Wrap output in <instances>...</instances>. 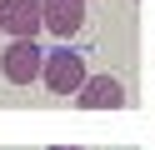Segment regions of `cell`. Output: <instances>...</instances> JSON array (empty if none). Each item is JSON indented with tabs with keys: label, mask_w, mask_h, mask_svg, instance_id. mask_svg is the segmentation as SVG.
I'll return each instance as SVG.
<instances>
[{
	"label": "cell",
	"mask_w": 155,
	"mask_h": 150,
	"mask_svg": "<svg viewBox=\"0 0 155 150\" xmlns=\"http://www.w3.org/2000/svg\"><path fill=\"white\" fill-rule=\"evenodd\" d=\"M75 105L80 110H120L125 105V85L115 75H90L80 90H75Z\"/></svg>",
	"instance_id": "4"
},
{
	"label": "cell",
	"mask_w": 155,
	"mask_h": 150,
	"mask_svg": "<svg viewBox=\"0 0 155 150\" xmlns=\"http://www.w3.org/2000/svg\"><path fill=\"white\" fill-rule=\"evenodd\" d=\"M0 75L10 85H35L45 75V45L35 35H10V45L0 50Z\"/></svg>",
	"instance_id": "1"
},
{
	"label": "cell",
	"mask_w": 155,
	"mask_h": 150,
	"mask_svg": "<svg viewBox=\"0 0 155 150\" xmlns=\"http://www.w3.org/2000/svg\"><path fill=\"white\" fill-rule=\"evenodd\" d=\"M5 35H40L45 30V0H0Z\"/></svg>",
	"instance_id": "3"
},
{
	"label": "cell",
	"mask_w": 155,
	"mask_h": 150,
	"mask_svg": "<svg viewBox=\"0 0 155 150\" xmlns=\"http://www.w3.org/2000/svg\"><path fill=\"white\" fill-rule=\"evenodd\" d=\"M0 35H5V20H0Z\"/></svg>",
	"instance_id": "7"
},
{
	"label": "cell",
	"mask_w": 155,
	"mask_h": 150,
	"mask_svg": "<svg viewBox=\"0 0 155 150\" xmlns=\"http://www.w3.org/2000/svg\"><path fill=\"white\" fill-rule=\"evenodd\" d=\"M55 150H80V145H55Z\"/></svg>",
	"instance_id": "6"
},
{
	"label": "cell",
	"mask_w": 155,
	"mask_h": 150,
	"mask_svg": "<svg viewBox=\"0 0 155 150\" xmlns=\"http://www.w3.org/2000/svg\"><path fill=\"white\" fill-rule=\"evenodd\" d=\"M40 80H45V90L75 100V90L90 80V75H85V55H80V50H70V45H55L50 55H45V75H40Z\"/></svg>",
	"instance_id": "2"
},
{
	"label": "cell",
	"mask_w": 155,
	"mask_h": 150,
	"mask_svg": "<svg viewBox=\"0 0 155 150\" xmlns=\"http://www.w3.org/2000/svg\"><path fill=\"white\" fill-rule=\"evenodd\" d=\"M85 25V0H45V30L50 35H75Z\"/></svg>",
	"instance_id": "5"
}]
</instances>
